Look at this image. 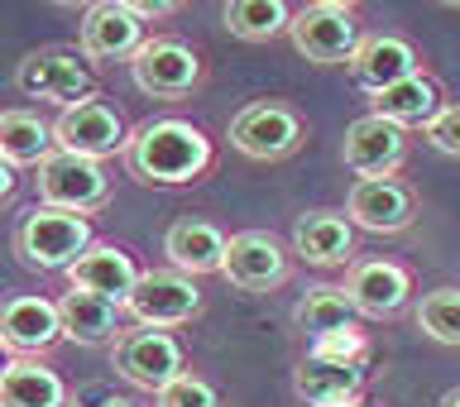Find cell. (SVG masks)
I'll list each match as a JSON object with an SVG mask.
<instances>
[{"mask_svg":"<svg viewBox=\"0 0 460 407\" xmlns=\"http://www.w3.org/2000/svg\"><path fill=\"white\" fill-rule=\"evenodd\" d=\"M0 407H67V384L39 359H10L0 374Z\"/></svg>","mask_w":460,"mask_h":407,"instance_id":"23","label":"cell"},{"mask_svg":"<svg viewBox=\"0 0 460 407\" xmlns=\"http://www.w3.org/2000/svg\"><path fill=\"white\" fill-rule=\"evenodd\" d=\"M5 369H10V359H5V355H0V374H5Z\"/></svg>","mask_w":460,"mask_h":407,"instance_id":"36","label":"cell"},{"mask_svg":"<svg viewBox=\"0 0 460 407\" xmlns=\"http://www.w3.org/2000/svg\"><path fill=\"white\" fill-rule=\"evenodd\" d=\"M77 43L82 58H92V63H129L144 49V24L129 10V0H101L82 14Z\"/></svg>","mask_w":460,"mask_h":407,"instance_id":"14","label":"cell"},{"mask_svg":"<svg viewBox=\"0 0 460 407\" xmlns=\"http://www.w3.org/2000/svg\"><path fill=\"white\" fill-rule=\"evenodd\" d=\"M129 10L139 14V24H149V20H164V14H172V5H164V0H129Z\"/></svg>","mask_w":460,"mask_h":407,"instance_id":"32","label":"cell"},{"mask_svg":"<svg viewBox=\"0 0 460 407\" xmlns=\"http://www.w3.org/2000/svg\"><path fill=\"white\" fill-rule=\"evenodd\" d=\"M417 72H422V58H417V49L402 34H365L359 53L350 58V77L365 86L369 96L417 77Z\"/></svg>","mask_w":460,"mask_h":407,"instance_id":"17","label":"cell"},{"mask_svg":"<svg viewBox=\"0 0 460 407\" xmlns=\"http://www.w3.org/2000/svg\"><path fill=\"white\" fill-rule=\"evenodd\" d=\"M288 39H293V49L307 63H322V67L350 63L359 53V43H365L359 5H350V0H312V5L293 10Z\"/></svg>","mask_w":460,"mask_h":407,"instance_id":"3","label":"cell"},{"mask_svg":"<svg viewBox=\"0 0 460 407\" xmlns=\"http://www.w3.org/2000/svg\"><path fill=\"white\" fill-rule=\"evenodd\" d=\"M437 407H460V388H451V394H446V398H441Z\"/></svg>","mask_w":460,"mask_h":407,"instance_id":"34","label":"cell"},{"mask_svg":"<svg viewBox=\"0 0 460 407\" xmlns=\"http://www.w3.org/2000/svg\"><path fill=\"white\" fill-rule=\"evenodd\" d=\"M53 154V125L39 120L34 111H0V158L10 168L43 164Z\"/></svg>","mask_w":460,"mask_h":407,"instance_id":"25","label":"cell"},{"mask_svg":"<svg viewBox=\"0 0 460 407\" xmlns=\"http://www.w3.org/2000/svg\"><path fill=\"white\" fill-rule=\"evenodd\" d=\"M125 144H129L125 115L115 106H106L101 96L77 101V106H67L53 120V149L92 158V164H101V158H111V154H125Z\"/></svg>","mask_w":460,"mask_h":407,"instance_id":"8","label":"cell"},{"mask_svg":"<svg viewBox=\"0 0 460 407\" xmlns=\"http://www.w3.org/2000/svg\"><path fill=\"white\" fill-rule=\"evenodd\" d=\"M14 182H20V178H14V168L5 164V158H0V207H5V201L14 197Z\"/></svg>","mask_w":460,"mask_h":407,"instance_id":"33","label":"cell"},{"mask_svg":"<svg viewBox=\"0 0 460 407\" xmlns=\"http://www.w3.org/2000/svg\"><path fill=\"white\" fill-rule=\"evenodd\" d=\"M422 135H427V144H431L437 154L460 158V106H446V111L437 115V120H431V125L422 129Z\"/></svg>","mask_w":460,"mask_h":407,"instance_id":"31","label":"cell"},{"mask_svg":"<svg viewBox=\"0 0 460 407\" xmlns=\"http://www.w3.org/2000/svg\"><path fill=\"white\" fill-rule=\"evenodd\" d=\"M53 341H63L58 302H49V297H5L0 302V350L34 359V355L49 350Z\"/></svg>","mask_w":460,"mask_h":407,"instance_id":"16","label":"cell"},{"mask_svg":"<svg viewBox=\"0 0 460 407\" xmlns=\"http://www.w3.org/2000/svg\"><path fill=\"white\" fill-rule=\"evenodd\" d=\"M135 86L154 101H182L201 86V58L192 43L172 39V34H154L144 39V49L129 58Z\"/></svg>","mask_w":460,"mask_h":407,"instance_id":"6","label":"cell"},{"mask_svg":"<svg viewBox=\"0 0 460 407\" xmlns=\"http://www.w3.org/2000/svg\"><path fill=\"white\" fill-rule=\"evenodd\" d=\"M92 244H96L92 221L77 211H58V207L24 211L20 230H14V254H20V264L43 269V273H67Z\"/></svg>","mask_w":460,"mask_h":407,"instance_id":"2","label":"cell"},{"mask_svg":"<svg viewBox=\"0 0 460 407\" xmlns=\"http://www.w3.org/2000/svg\"><path fill=\"white\" fill-rule=\"evenodd\" d=\"M111 365L115 374H120L125 384L144 388V394H164V388L178 379V374H187V355L178 336H168V331H149V326H135V331H120L111 345Z\"/></svg>","mask_w":460,"mask_h":407,"instance_id":"4","label":"cell"},{"mask_svg":"<svg viewBox=\"0 0 460 407\" xmlns=\"http://www.w3.org/2000/svg\"><path fill=\"white\" fill-rule=\"evenodd\" d=\"M158 407H221V394H216L207 379H197V374H178V379L158 394Z\"/></svg>","mask_w":460,"mask_h":407,"instance_id":"29","label":"cell"},{"mask_svg":"<svg viewBox=\"0 0 460 407\" xmlns=\"http://www.w3.org/2000/svg\"><path fill=\"white\" fill-rule=\"evenodd\" d=\"M293 388L312 407H355L365 403V365H336V359L307 355L293 374Z\"/></svg>","mask_w":460,"mask_h":407,"instance_id":"20","label":"cell"},{"mask_svg":"<svg viewBox=\"0 0 460 407\" xmlns=\"http://www.w3.org/2000/svg\"><path fill=\"white\" fill-rule=\"evenodd\" d=\"M34 182H39V201H43V207H58V211L92 216V211H101L111 201L106 168L92 164V158L63 154V149H53L49 158H43Z\"/></svg>","mask_w":460,"mask_h":407,"instance_id":"7","label":"cell"},{"mask_svg":"<svg viewBox=\"0 0 460 407\" xmlns=\"http://www.w3.org/2000/svg\"><path fill=\"white\" fill-rule=\"evenodd\" d=\"M307 139V125L302 115L288 106V101H254L244 106L235 120H230V144L254 158V164H279V158H293Z\"/></svg>","mask_w":460,"mask_h":407,"instance_id":"5","label":"cell"},{"mask_svg":"<svg viewBox=\"0 0 460 407\" xmlns=\"http://www.w3.org/2000/svg\"><path fill=\"white\" fill-rule=\"evenodd\" d=\"M307 355H316V359H336V365H365V359H369V341L350 326V331H341V336L312 341Z\"/></svg>","mask_w":460,"mask_h":407,"instance_id":"30","label":"cell"},{"mask_svg":"<svg viewBox=\"0 0 460 407\" xmlns=\"http://www.w3.org/2000/svg\"><path fill=\"white\" fill-rule=\"evenodd\" d=\"M408 129L384 120V115H359V120H350V129H345V168L355 173L359 182L369 178H394V173L408 164Z\"/></svg>","mask_w":460,"mask_h":407,"instance_id":"12","label":"cell"},{"mask_svg":"<svg viewBox=\"0 0 460 407\" xmlns=\"http://www.w3.org/2000/svg\"><path fill=\"white\" fill-rule=\"evenodd\" d=\"M67 283L77 288V293H92L101 302L125 307V297L135 293V283H139V264L129 250H120V244H92V250L67 269Z\"/></svg>","mask_w":460,"mask_h":407,"instance_id":"18","label":"cell"},{"mask_svg":"<svg viewBox=\"0 0 460 407\" xmlns=\"http://www.w3.org/2000/svg\"><path fill=\"white\" fill-rule=\"evenodd\" d=\"M226 29L244 43H269L288 34V24H293V5H283V0H230L221 10Z\"/></svg>","mask_w":460,"mask_h":407,"instance_id":"26","label":"cell"},{"mask_svg":"<svg viewBox=\"0 0 460 407\" xmlns=\"http://www.w3.org/2000/svg\"><path fill=\"white\" fill-rule=\"evenodd\" d=\"M14 86L34 101H58V106H77V101L96 96V77L86 67L82 53L72 49H43V53H29L20 72H14Z\"/></svg>","mask_w":460,"mask_h":407,"instance_id":"9","label":"cell"},{"mask_svg":"<svg viewBox=\"0 0 460 407\" xmlns=\"http://www.w3.org/2000/svg\"><path fill=\"white\" fill-rule=\"evenodd\" d=\"M115 302H101L92 293H72L58 302V326H63V341H77V345H115Z\"/></svg>","mask_w":460,"mask_h":407,"instance_id":"24","label":"cell"},{"mask_svg":"<svg viewBox=\"0 0 460 407\" xmlns=\"http://www.w3.org/2000/svg\"><path fill=\"white\" fill-rule=\"evenodd\" d=\"M345 297L359 316H398L412 302V273L394 264V259H355L350 273H345Z\"/></svg>","mask_w":460,"mask_h":407,"instance_id":"15","label":"cell"},{"mask_svg":"<svg viewBox=\"0 0 460 407\" xmlns=\"http://www.w3.org/2000/svg\"><path fill=\"white\" fill-rule=\"evenodd\" d=\"M297 326L307 331L312 341H326V336H341V331H350L355 326V307H350V297H345V288H331V283H322V288H312L307 297L297 302Z\"/></svg>","mask_w":460,"mask_h":407,"instance_id":"27","label":"cell"},{"mask_svg":"<svg viewBox=\"0 0 460 407\" xmlns=\"http://www.w3.org/2000/svg\"><path fill=\"white\" fill-rule=\"evenodd\" d=\"M293 250L316 269L355 264V226L345 221V211H307L293 226Z\"/></svg>","mask_w":460,"mask_h":407,"instance_id":"19","label":"cell"},{"mask_svg":"<svg viewBox=\"0 0 460 407\" xmlns=\"http://www.w3.org/2000/svg\"><path fill=\"white\" fill-rule=\"evenodd\" d=\"M345 221L369 235H402L417 221V192L402 178H369L355 182L345 197Z\"/></svg>","mask_w":460,"mask_h":407,"instance_id":"13","label":"cell"},{"mask_svg":"<svg viewBox=\"0 0 460 407\" xmlns=\"http://www.w3.org/2000/svg\"><path fill=\"white\" fill-rule=\"evenodd\" d=\"M125 312L135 316V326H149V331L182 326L201 312V288L172 269H149L139 273L135 293L125 297Z\"/></svg>","mask_w":460,"mask_h":407,"instance_id":"10","label":"cell"},{"mask_svg":"<svg viewBox=\"0 0 460 407\" xmlns=\"http://www.w3.org/2000/svg\"><path fill=\"white\" fill-rule=\"evenodd\" d=\"M164 254L172 273H182V279H201V273H221L226 264V235L216 230L211 221H178L164 235Z\"/></svg>","mask_w":460,"mask_h":407,"instance_id":"21","label":"cell"},{"mask_svg":"<svg viewBox=\"0 0 460 407\" xmlns=\"http://www.w3.org/2000/svg\"><path fill=\"white\" fill-rule=\"evenodd\" d=\"M355 407H369V403H355Z\"/></svg>","mask_w":460,"mask_h":407,"instance_id":"37","label":"cell"},{"mask_svg":"<svg viewBox=\"0 0 460 407\" xmlns=\"http://www.w3.org/2000/svg\"><path fill=\"white\" fill-rule=\"evenodd\" d=\"M417 331L441 345H460V288H437L417 302Z\"/></svg>","mask_w":460,"mask_h":407,"instance_id":"28","label":"cell"},{"mask_svg":"<svg viewBox=\"0 0 460 407\" xmlns=\"http://www.w3.org/2000/svg\"><path fill=\"white\" fill-rule=\"evenodd\" d=\"M101 407H139V403H129V398H106Z\"/></svg>","mask_w":460,"mask_h":407,"instance_id":"35","label":"cell"},{"mask_svg":"<svg viewBox=\"0 0 460 407\" xmlns=\"http://www.w3.org/2000/svg\"><path fill=\"white\" fill-rule=\"evenodd\" d=\"M288 273H293V259L269 230H240V235L226 240L221 279L240 293H273V288L288 283Z\"/></svg>","mask_w":460,"mask_h":407,"instance_id":"11","label":"cell"},{"mask_svg":"<svg viewBox=\"0 0 460 407\" xmlns=\"http://www.w3.org/2000/svg\"><path fill=\"white\" fill-rule=\"evenodd\" d=\"M441 111H446V92L431 72H417V77L374 96V115H384V120H394L402 129H427Z\"/></svg>","mask_w":460,"mask_h":407,"instance_id":"22","label":"cell"},{"mask_svg":"<svg viewBox=\"0 0 460 407\" xmlns=\"http://www.w3.org/2000/svg\"><path fill=\"white\" fill-rule=\"evenodd\" d=\"M120 158L129 178L149 187H187L211 173L216 144L207 139V129L182 120V115H158V120H144L129 129V144Z\"/></svg>","mask_w":460,"mask_h":407,"instance_id":"1","label":"cell"}]
</instances>
